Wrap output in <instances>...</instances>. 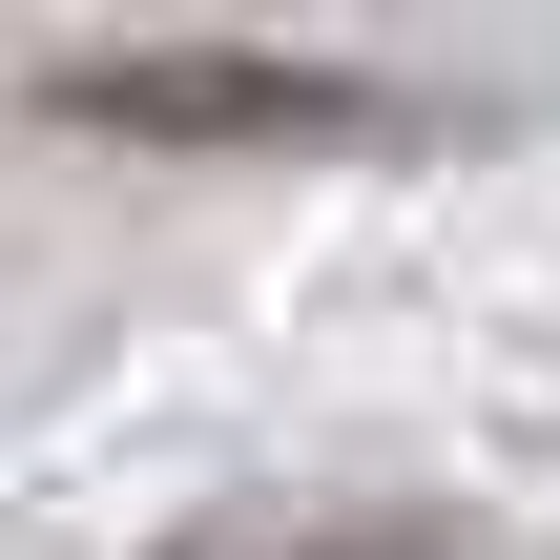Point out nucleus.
Masks as SVG:
<instances>
[{"mask_svg": "<svg viewBox=\"0 0 560 560\" xmlns=\"http://www.w3.org/2000/svg\"><path fill=\"white\" fill-rule=\"evenodd\" d=\"M62 125H125V145H374V83H332V62H83Z\"/></svg>", "mask_w": 560, "mask_h": 560, "instance_id": "nucleus-1", "label": "nucleus"}, {"mask_svg": "<svg viewBox=\"0 0 560 560\" xmlns=\"http://www.w3.org/2000/svg\"><path fill=\"white\" fill-rule=\"evenodd\" d=\"M187 560H457L436 520H229V540H187Z\"/></svg>", "mask_w": 560, "mask_h": 560, "instance_id": "nucleus-2", "label": "nucleus"}]
</instances>
